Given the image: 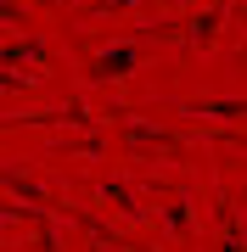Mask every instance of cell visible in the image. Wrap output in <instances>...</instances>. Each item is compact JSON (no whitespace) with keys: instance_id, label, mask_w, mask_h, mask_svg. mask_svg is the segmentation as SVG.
<instances>
[{"instance_id":"cell-1","label":"cell","mask_w":247,"mask_h":252,"mask_svg":"<svg viewBox=\"0 0 247 252\" xmlns=\"http://www.w3.org/2000/svg\"><path fill=\"white\" fill-rule=\"evenodd\" d=\"M129 67H135V51L118 45V51H107V56L96 62V79H118V73H129Z\"/></svg>"}]
</instances>
